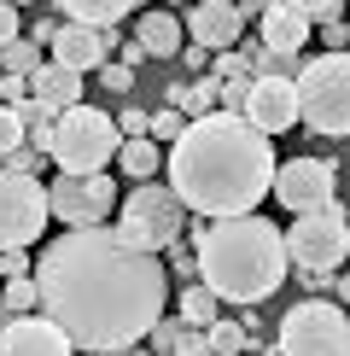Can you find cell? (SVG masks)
<instances>
[{"mask_svg": "<svg viewBox=\"0 0 350 356\" xmlns=\"http://www.w3.org/2000/svg\"><path fill=\"white\" fill-rule=\"evenodd\" d=\"M281 240H286V263H298L303 280H327V275H339V263L350 251V228H344L339 204H327V211L292 216V228Z\"/></svg>", "mask_w": 350, "mask_h": 356, "instance_id": "cell-7", "label": "cell"}, {"mask_svg": "<svg viewBox=\"0 0 350 356\" xmlns=\"http://www.w3.org/2000/svg\"><path fill=\"white\" fill-rule=\"evenodd\" d=\"M29 251H0V280H29Z\"/></svg>", "mask_w": 350, "mask_h": 356, "instance_id": "cell-28", "label": "cell"}, {"mask_svg": "<svg viewBox=\"0 0 350 356\" xmlns=\"http://www.w3.org/2000/svg\"><path fill=\"white\" fill-rule=\"evenodd\" d=\"M310 6H298V0H269V6H257V47L281 53V58H298L303 41H310Z\"/></svg>", "mask_w": 350, "mask_h": 356, "instance_id": "cell-14", "label": "cell"}, {"mask_svg": "<svg viewBox=\"0 0 350 356\" xmlns=\"http://www.w3.org/2000/svg\"><path fill=\"white\" fill-rule=\"evenodd\" d=\"M204 345H210V356H245L251 350V333H245V321H222L216 316L210 327H204Z\"/></svg>", "mask_w": 350, "mask_h": 356, "instance_id": "cell-22", "label": "cell"}, {"mask_svg": "<svg viewBox=\"0 0 350 356\" xmlns=\"http://www.w3.org/2000/svg\"><path fill=\"white\" fill-rule=\"evenodd\" d=\"M169 356H210V345H204V333H181V345Z\"/></svg>", "mask_w": 350, "mask_h": 356, "instance_id": "cell-33", "label": "cell"}, {"mask_svg": "<svg viewBox=\"0 0 350 356\" xmlns=\"http://www.w3.org/2000/svg\"><path fill=\"white\" fill-rule=\"evenodd\" d=\"M53 35H58V18H35V24H29V35H24V41H35V47H47Z\"/></svg>", "mask_w": 350, "mask_h": 356, "instance_id": "cell-32", "label": "cell"}, {"mask_svg": "<svg viewBox=\"0 0 350 356\" xmlns=\"http://www.w3.org/2000/svg\"><path fill=\"white\" fill-rule=\"evenodd\" d=\"M58 18L76 24V29H94V35H111L123 18H140V6L135 0H65Z\"/></svg>", "mask_w": 350, "mask_h": 356, "instance_id": "cell-18", "label": "cell"}, {"mask_svg": "<svg viewBox=\"0 0 350 356\" xmlns=\"http://www.w3.org/2000/svg\"><path fill=\"white\" fill-rule=\"evenodd\" d=\"M286 240L269 216H228L193 228V275L216 304H262L286 280Z\"/></svg>", "mask_w": 350, "mask_h": 356, "instance_id": "cell-3", "label": "cell"}, {"mask_svg": "<svg viewBox=\"0 0 350 356\" xmlns=\"http://www.w3.org/2000/svg\"><path fill=\"white\" fill-rule=\"evenodd\" d=\"M181 18L175 12H164V6H152V12H140L135 18V47L146 53V58H175L181 53Z\"/></svg>", "mask_w": 350, "mask_h": 356, "instance_id": "cell-19", "label": "cell"}, {"mask_svg": "<svg viewBox=\"0 0 350 356\" xmlns=\"http://www.w3.org/2000/svg\"><path fill=\"white\" fill-rule=\"evenodd\" d=\"M35 309L82 356L140 345L169 304V269L158 251L128 245L111 228H70L35 257Z\"/></svg>", "mask_w": 350, "mask_h": 356, "instance_id": "cell-1", "label": "cell"}, {"mask_svg": "<svg viewBox=\"0 0 350 356\" xmlns=\"http://www.w3.org/2000/svg\"><path fill=\"white\" fill-rule=\"evenodd\" d=\"M111 228L123 234L128 245H140V251H169L187 234V211H181V199H175L164 181H140V187H128L123 204H117Z\"/></svg>", "mask_w": 350, "mask_h": 356, "instance_id": "cell-6", "label": "cell"}, {"mask_svg": "<svg viewBox=\"0 0 350 356\" xmlns=\"http://www.w3.org/2000/svg\"><path fill=\"white\" fill-rule=\"evenodd\" d=\"M175 316H181V327L187 333H204L216 321V298L204 286H187V292H175Z\"/></svg>", "mask_w": 350, "mask_h": 356, "instance_id": "cell-21", "label": "cell"}, {"mask_svg": "<svg viewBox=\"0 0 350 356\" xmlns=\"http://www.w3.org/2000/svg\"><path fill=\"white\" fill-rule=\"evenodd\" d=\"M321 41H327V53H344V41H350V29L333 18V24H321Z\"/></svg>", "mask_w": 350, "mask_h": 356, "instance_id": "cell-31", "label": "cell"}, {"mask_svg": "<svg viewBox=\"0 0 350 356\" xmlns=\"http://www.w3.org/2000/svg\"><path fill=\"white\" fill-rule=\"evenodd\" d=\"M245 356H251V350H245Z\"/></svg>", "mask_w": 350, "mask_h": 356, "instance_id": "cell-35", "label": "cell"}, {"mask_svg": "<svg viewBox=\"0 0 350 356\" xmlns=\"http://www.w3.org/2000/svg\"><path fill=\"white\" fill-rule=\"evenodd\" d=\"M18 35H24V12L0 0V47H12V41H18Z\"/></svg>", "mask_w": 350, "mask_h": 356, "instance_id": "cell-29", "label": "cell"}, {"mask_svg": "<svg viewBox=\"0 0 350 356\" xmlns=\"http://www.w3.org/2000/svg\"><path fill=\"white\" fill-rule=\"evenodd\" d=\"M333 187H339V170H333L327 158H286V164H274V181H269L274 204H286L292 216L327 211Z\"/></svg>", "mask_w": 350, "mask_h": 356, "instance_id": "cell-11", "label": "cell"}, {"mask_svg": "<svg viewBox=\"0 0 350 356\" xmlns=\"http://www.w3.org/2000/svg\"><path fill=\"white\" fill-rule=\"evenodd\" d=\"M274 356H350V321L333 298H303L281 316Z\"/></svg>", "mask_w": 350, "mask_h": 356, "instance_id": "cell-8", "label": "cell"}, {"mask_svg": "<svg viewBox=\"0 0 350 356\" xmlns=\"http://www.w3.org/2000/svg\"><path fill=\"white\" fill-rule=\"evenodd\" d=\"M117 211V187L111 175H53L47 181V216L70 228H106Z\"/></svg>", "mask_w": 350, "mask_h": 356, "instance_id": "cell-10", "label": "cell"}, {"mask_svg": "<svg viewBox=\"0 0 350 356\" xmlns=\"http://www.w3.org/2000/svg\"><path fill=\"white\" fill-rule=\"evenodd\" d=\"M18 146H24V117L12 111V106H0V164H6Z\"/></svg>", "mask_w": 350, "mask_h": 356, "instance_id": "cell-27", "label": "cell"}, {"mask_svg": "<svg viewBox=\"0 0 350 356\" xmlns=\"http://www.w3.org/2000/svg\"><path fill=\"white\" fill-rule=\"evenodd\" d=\"M274 146L240 117H199L164 146V175L169 193L181 199L187 216L199 222H228V216H251V204L269 199L274 181Z\"/></svg>", "mask_w": 350, "mask_h": 356, "instance_id": "cell-2", "label": "cell"}, {"mask_svg": "<svg viewBox=\"0 0 350 356\" xmlns=\"http://www.w3.org/2000/svg\"><path fill=\"white\" fill-rule=\"evenodd\" d=\"M0 356H76L70 339L41 316H6L0 327Z\"/></svg>", "mask_w": 350, "mask_h": 356, "instance_id": "cell-15", "label": "cell"}, {"mask_svg": "<svg viewBox=\"0 0 350 356\" xmlns=\"http://www.w3.org/2000/svg\"><path fill=\"white\" fill-rule=\"evenodd\" d=\"M0 309L6 316H35V280H0Z\"/></svg>", "mask_w": 350, "mask_h": 356, "instance_id": "cell-26", "label": "cell"}, {"mask_svg": "<svg viewBox=\"0 0 350 356\" xmlns=\"http://www.w3.org/2000/svg\"><path fill=\"white\" fill-rule=\"evenodd\" d=\"M292 99H298V123H310L315 135L327 140L350 135V58L344 53L303 58L292 76Z\"/></svg>", "mask_w": 350, "mask_h": 356, "instance_id": "cell-4", "label": "cell"}, {"mask_svg": "<svg viewBox=\"0 0 350 356\" xmlns=\"http://www.w3.org/2000/svg\"><path fill=\"white\" fill-rule=\"evenodd\" d=\"M29 99H35L41 111H70V106H82V76L76 70H65V65H41L35 76H29Z\"/></svg>", "mask_w": 350, "mask_h": 356, "instance_id": "cell-17", "label": "cell"}, {"mask_svg": "<svg viewBox=\"0 0 350 356\" xmlns=\"http://www.w3.org/2000/svg\"><path fill=\"white\" fill-rule=\"evenodd\" d=\"M117 123H111V111H94L82 99V106H70V111H58L53 117V146H47V158L58 164V175H106V164L117 158Z\"/></svg>", "mask_w": 350, "mask_h": 356, "instance_id": "cell-5", "label": "cell"}, {"mask_svg": "<svg viewBox=\"0 0 350 356\" xmlns=\"http://www.w3.org/2000/svg\"><path fill=\"white\" fill-rule=\"evenodd\" d=\"M47 47H53L47 65H65V70H76V76H88V70L106 65V35H94V29H76V24H58V35L47 41Z\"/></svg>", "mask_w": 350, "mask_h": 356, "instance_id": "cell-16", "label": "cell"}, {"mask_svg": "<svg viewBox=\"0 0 350 356\" xmlns=\"http://www.w3.org/2000/svg\"><path fill=\"white\" fill-rule=\"evenodd\" d=\"M47 187L35 175L0 170V251H24L47 234Z\"/></svg>", "mask_w": 350, "mask_h": 356, "instance_id": "cell-9", "label": "cell"}, {"mask_svg": "<svg viewBox=\"0 0 350 356\" xmlns=\"http://www.w3.org/2000/svg\"><path fill=\"white\" fill-rule=\"evenodd\" d=\"M181 333H187V327H181V316H158V321H152V333H146V345H140V350H146V356H169L175 345H181Z\"/></svg>", "mask_w": 350, "mask_h": 356, "instance_id": "cell-24", "label": "cell"}, {"mask_svg": "<svg viewBox=\"0 0 350 356\" xmlns=\"http://www.w3.org/2000/svg\"><path fill=\"white\" fill-rule=\"evenodd\" d=\"M240 123H251L262 140L286 135V129L298 123V99H292V82H281V76H251V94H245Z\"/></svg>", "mask_w": 350, "mask_h": 356, "instance_id": "cell-13", "label": "cell"}, {"mask_svg": "<svg viewBox=\"0 0 350 356\" xmlns=\"http://www.w3.org/2000/svg\"><path fill=\"white\" fill-rule=\"evenodd\" d=\"M117 170L128 175V181H158V170H164V146H152V140H123L117 146Z\"/></svg>", "mask_w": 350, "mask_h": 356, "instance_id": "cell-20", "label": "cell"}, {"mask_svg": "<svg viewBox=\"0 0 350 356\" xmlns=\"http://www.w3.org/2000/svg\"><path fill=\"white\" fill-rule=\"evenodd\" d=\"M181 129H187V117L175 111V106H164V111H146V140H152V146H169L175 135H181Z\"/></svg>", "mask_w": 350, "mask_h": 356, "instance_id": "cell-25", "label": "cell"}, {"mask_svg": "<svg viewBox=\"0 0 350 356\" xmlns=\"http://www.w3.org/2000/svg\"><path fill=\"white\" fill-rule=\"evenodd\" d=\"M111 356H146V350L140 345H123V350H111Z\"/></svg>", "mask_w": 350, "mask_h": 356, "instance_id": "cell-34", "label": "cell"}, {"mask_svg": "<svg viewBox=\"0 0 350 356\" xmlns=\"http://www.w3.org/2000/svg\"><path fill=\"white\" fill-rule=\"evenodd\" d=\"M175 18H181V35H193L199 53H233V41L245 35V12L233 0H199Z\"/></svg>", "mask_w": 350, "mask_h": 356, "instance_id": "cell-12", "label": "cell"}, {"mask_svg": "<svg viewBox=\"0 0 350 356\" xmlns=\"http://www.w3.org/2000/svg\"><path fill=\"white\" fill-rule=\"evenodd\" d=\"M41 65H47V53H41L35 41H24V35L12 41V47H0V76H24V82H29Z\"/></svg>", "mask_w": 350, "mask_h": 356, "instance_id": "cell-23", "label": "cell"}, {"mask_svg": "<svg viewBox=\"0 0 350 356\" xmlns=\"http://www.w3.org/2000/svg\"><path fill=\"white\" fill-rule=\"evenodd\" d=\"M99 82H106L111 94H128V88H135V70H123V65H99Z\"/></svg>", "mask_w": 350, "mask_h": 356, "instance_id": "cell-30", "label": "cell"}]
</instances>
